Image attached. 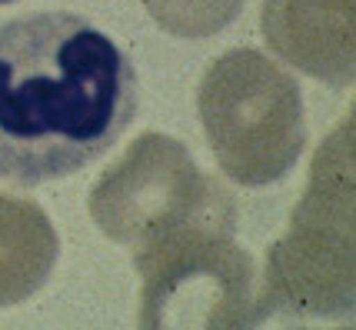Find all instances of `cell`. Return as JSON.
Instances as JSON below:
<instances>
[{
  "label": "cell",
  "mask_w": 356,
  "mask_h": 330,
  "mask_svg": "<svg viewBox=\"0 0 356 330\" xmlns=\"http://www.w3.org/2000/svg\"><path fill=\"white\" fill-rule=\"evenodd\" d=\"M137 107L134 61L90 20L40 10L0 27V180L40 187L80 173Z\"/></svg>",
  "instance_id": "cell-1"
},
{
  "label": "cell",
  "mask_w": 356,
  "mask_h": 330,
  "mask_svg": "<svg viewBox=\"0 0 356 330\" xmlns=\"http://www.w3.org/2000/svg\"><path fill=\"white\" fill-rule=\"evenodd\" d=\"M260 311L270 317L350 320L356 311L353 120L346 117L313 160L290 230L266 251Z\"/></svg>",
  "instance_id": "cell-2"
},
{
  "label": "cell",
  "mask_w": 356,
  "mask_h": 330,
  "mask_svg": "<svg viewBox=\"0 0 356 330\" xmlns=\"http://www.w3.org/2000/svg\"><path fill=\"white\" fill-rule=\"evenodd\" d=\"M197 113L220 173L240 187L277 184L307 150L303 91L264 50L220 54L200 80Z\"/></svg>",
  "instance_id": "cell-3"
},
{
  "label": "cell",
  "mask_w": 356,
  "mask_h": 330,
  "mask_svg": "<svg viewBox=\"0 0 356 330\" xmlns=\"http://www.w3.org/2000/svg\"><path fill=\"white\" fill-rule=\"evenodd\" d=\"M143 330H243L264 324L260 274L236 220H203L134 251Z\"/></svg>",
  "instance_id": "cell-4"
},
{
  "label": "cell",
  "mask_w": 356,
  "mask_h": 330,
  "mask_svg": "<svg viewBox=\"0 0 356 330\" xmlns=\"http://www.w3.org/2000/svg\"><path fill=\"white\" fill-rule=\"evenodd\" d=\"M87 210L100 234L130 251L203 220H236L230 190L197 167L184 141L160 130L140 134L97 177Z\"/></svg>",
  "instance_id": "cell-5"
},
{
  "label": "cell",
  "mask_w": 356,
  "mask_h": 330,
  "mask_svg": "<svg viewBox=\"0 0 356 330\" xmlns=\"http://www.w3.org/2000/svg\"><path fill=\"white\" fill-rule=\"evenodd\" d=\"M266 47L280 63L346 91L356 70V0H264Z\"/></svg>",
  "instance_id": "cell-6"
},
{
  "label": "cell",
  "mask_w": 356,
  "mask_h": 330,
  "mask_svg": "<svg viewBox=\"0 0 356 330\" xmlns=\"http://www.w3.org/2000/svg\"><path fill=\"white\" fill-rule=\"evenodd\" d=\"M60 237L40 204L0 194V311L31 300L57 267Z\"/></svg>",
  "instance_id": "cell-7"
},
{
  "label": "cell",
  "mask_w": 356,
  "mask_h": 330,
  "mask_svg": "<svg viewBox=\"0 0 356 330\" xmlns=\"http://www.w3.org/2000/svg\"><path fill=\"white\" fill-rule=\"evenodd\" d=\"M143 7L160 31L180 40H207L227 31L247 0H143Z\"/></svg>",
  "instance_id": "cell-8"
}]
</instances>
